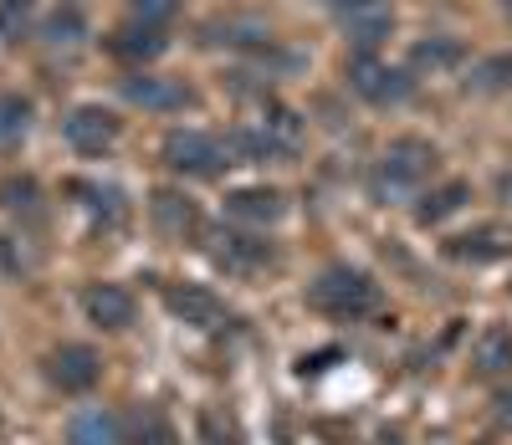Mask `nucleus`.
Here are the masks:
<instances>
[{"instance_id":"c756f323","label":"nucleus","mask_w":512,"mask_h":445,"mask_svg":"<svg viewBox=\"0 0 512 445\" xmlns=\"http://www.w3.org/2000/svg\"><path fill=\"white\" fill-rule=\"evenodd\" d=\"M323 6H333V11H349V6H359V0H323Z\"/></svg>"},{"instance_id":"20e7f679","label":"nucleus","mask_w":512,"mask_h":445,"mask_svg":"<svg viewBox=\"0 0 512 445\" xmlns=\"http://www.w3.org/2000/svg\"><path fill=\"white\" fill-rule=\"evenodd\" d=\"M349 87H354L364 103L390 108V103H405V98H410V87H415V82H410L400 67H390V62H379V57L359 52V57L349 62Z\"/></svg>"},{"instance_id":"a878e982","label":"nucleus","mask_w":512,"mask_h":445,"mask_svg":"<svg viewBox=\"0 0 512 445\" xmlns=\"http://www.w3.org/2000/svg\"><path fill=\"white\" fill-rule=\"evenodd\" d=\"M461 57H466V47L456 36H431L415 47V67H431V72H451V67H461Z\"/></svg>"},{"instance_id":"4468645a","label":"nucleus","mask_w":512,"mask_h":445,"mask_svg":"<svg viewBox=\"0 0 512 445\" xmlns=\"http://www.w3.org/2000/svg\"><path fill=\"white\" fill-rule=\"evenodd\" d=\"M226 149H231V159L236 164H282V159H292V149L277 139L272 128H236L231 139H226Z\"/></svg>"},{"instance_id":"39448f33","label":"nucleus","mask_w":512,"mask_h":445,"mask_svg":"<svg viewBox=\"0 0 512 445\" xmlns=\"http://www.w3.org/2000/svg\"><path fill=\"white\" fill-rule=\"evenodd\" d=\"M149 220H154V231L164 241H175V246H185V241H195L205 231L200 205L190 195H180V190H154L149 195Z\"/></svg>"},{"instance_id":"dca6fc26","label":"nucleus","mask_w":512,"mask_h":445,"mask_svg":"<svg viewBox=\"0 0 512 445\" xmlns=\"http://www.w3.org/2000/svg\"><path fill=\"white\" fill-rule=\"evenodd\" d=\"M67 445H123V420L108 410H77L67 420Z\"/></svg>"},{"instance_id":"7c9ffc66","label":"nucleus","mask_w":512,"mask_h":445,"mask_svg":"<svg viewBox=\"0 0 512 445\" xmlns=\"http://www.w3.org/2000/svg\"><path fill=\"white\" fill-rule=\"evenodd\" d=\"M497 405H502L497 415H502V420H512V399H497Z\"/></svg>"},{"instance_id":"c85d7f7f","label":"nucleus","mask_w":512,"mask_h":445,"mask_svg":"<svg viewBox=\"0 0 512 445\" xmlns=\"http://www.w3.org/2000/svg\"><path fill=\"white\" fill-rule=\"evenodd\" d=\"M128 11H134L139 26H159L180 11V0H128Z\"/></svg>"},{"instance_id":"4be33fe9","label":"nucleus","mask_w":512,"mask_h":445,"mask_svg":"<svg viewBox=\"0 0 512 445\" xmlns=\"http://www.w3.org/2000/svg\"><path fill=\"white\" fill-rule=\"evenodd\" d=\"M466 87L482 98H497V93H512V52H497V57H482L466 77Z\"/></svg>"},{"instance_id":"cd10ccee","label":"nucleus","mask_w":512,"mask_h":445,"mask_svg":"<svg viewBox=\"0 0 512 445\" xmlns=\"http://www.w3.org/2000/svg\"><path fill=\"white\" fill-rule=\"evenodd\" d=\"M82 31H88V26H82L77 11H57V16L47 21V41H52V47H77Z\"/></svg>"},{"instance_id":"f257e3e1","label":"nucleus","mask_w":512,"mask_h":445,"mask_svg":"<svg viewBox=\"0 0 512 445\" xmlns=\"http://www.w3.org/2000/svg\"><path fill=\"white\" fill-rule=\"evenodd\" d=\"M441 169V154L431 139H415V133H405V139H390V149L379 154L374 174H369V195L395 205V200H410L431 174Z\"/></svg>"},{"instance_id":"f03ea898","label":"nucleus","mask_w":512,"mask_h":445,"mask_svg":"<svg viewBox=\"0 0 512 445\" xmlns=\"http://www.w3.org/2000/svg\"><path fill=\"white\" fill-rule=\"evenodd\" d=\"M308 307H318L323 318H338V323H359L379 307V282L359 272V266H328L308 287Z\"/></svg>"},{"instance_id":"6e6552de","label":"nucleus","mask_w":512,"mask_h":445,"mask_svg":"<svg viewBox=\"0 0 512 445\" xmlns=\"http://www.w3.org/2000/svg\"><path fill=\"white\" fill-rule=\"evenodd\" d=\"M62 133H67V144H72L77 154H103V149L118 144L123 123H118L108 108H98V103H82V108H72V113L62 118Z\"/></svg>"},{"instance_id":"2eb2a0df","label":"nucleus","mask_w":512,"mask_h":445,"mask_svg":"<svg viewBox=\"0 0 512 445\" xmlns=\"http://www.w3.org/2000/svg\"><path fill=\"white\" fill-rule=\"evenodd\" d=\"M512 251V236L502 231V226H477L472 236H456V241H446V256L451 261H502Z\"/></svg>"},{"instance_id":"a211bd4d","label":"nucleus","mask_w":512,"mask_h":445,"mask_svg":"<svg viewBox=\"0 0 512 445\" xmlns=\"http://www.w3.org/2000/svg\"><path fill=\"white\" fill-rule=\"evenodd\" d=\"M205 41H216V47H236V52H267L272 47V31L262 21H210L205 26Z\"/></svg>"},{"instance_id":"bb28decb","label":"nucleus","mask_w":512,"mask_h":445,"mask_svg":"<svg viewBox=\"0 0 512 445\" xmlns=\"http://www.w3.org/2000/svg\"><path fill=\"white\" fill-rule=\"evenodd\" d=\"M31 16H36L31 0H0V41H16V36H26Z\"/></svg>"},{"instance_id":"9d476101","label":"nucleus","mask_w":512,"mask_h":445,"mask_svg":"<svg viewBox=\"0 0 512 445\" xmlns=\"http://www.w3.org/2000/svg\"><path fill=\"white\" fill-rule=\"evenodd\" d=\"M164 307H169V313H175L185 328H200V333H216V328L231 323L226 302L210 292V287H169V292H164Z\"/></svg>"},{"instance_id":"ddd939ff","label":"nucleus","mask_w":512,"mask_h":445,"mask_svg":"<svg viewBox=\"0 0 512 445\" xmlns=\"http://www.w3.org/2000/svg\"><path fill=\"white\" fill-rule=\"evenodd\" d=\"M338 26H344V36L354 47H379L395 26V11H390V0H359V6L338 11Z\"/></svg>"},{"instance_id":"412c9836","label":"nucleus","mask_w":512,"mask_h":445,"mask_svg":"<svg viewBox=\"0 0 512 445\" xmlns=\"http://www.w3.org/2000/svg\"><path fill=\"white\" fill-rule=\"evenodd\" d=\"M195 435H200V445H246V430H241L236 410H226V405H205L195 415Z\"/></svg>"},{"instance_id":"7ed1b4c3","label":"nucleus","mask_w":512,"mask_h":445,"mask_svg":"<svg viewBox=\"0 0 512 445\" xmlns=\"http://www.w3.org/2000/svg\"><path fill=\"white\" fill-rule=\"evenodd\" d=\"M164 164L175 174H190V180H216V174L236 159H231L226 139H216V133L175 128V133H164Z\"/></svg>"},{"instance_id":"f8f14e48","label":"nucleus","mask_w":512,"mask_h":445,"mask_svg":"<svg viewBox=\"0 0 512 445\" xmlns=\"http://www.w3.org/2000/svg\"><path fill=\"white\" fill-rule=\"evenodd\" d=\"M226 215L241 220V226H277L287 215V195L272 190V185H246V190L226 195Z\"/></svg>"},{"instance_id":"423d86ee","label":"nucleus","mask_w":512,"mask_h":445,"mask_svg":"<svg viewBox=\"0 0 512 445\" xmlns=\"http://www.w3.org/2000/svg\"><path fill=\"white\" fill-rule=\"evenodd\" d=\"M47 379L62 389V394H88L98 379H103V359L98 348L88 343H62L47 353Z\"/></svg>"},{"instance_id":"f3484780","label":"nucleus","mask_w":512,"mask_h":445,"mask_svg":"<svg viewBox=\"0 0 512 445\" xmlns=\"http://www.w3.org/2000/svg\"><path fill=\"white\" fill-rule=\"evenodd\" d=\"M123 445H180V435L159 405H139L123 420Z\"/></svg>"},{"instance_id":"0eeeda50","label":"nucleus","mask_w":512,"mask_h":445,"mask_svg":"<svg viewBox=\"0 0 512 445\" xmlns=\"http://www.w3.org/2000/svg\"><path fill=\"white\" fill-rule=\"evenodd\" d=\"M123 98L144 108V113H180V108H195V93L175 77H159V72H134L123 77Z\"/></svg>"},{"instance_id":"1a4fd4ad","label":"nucleus","mask_w":512,"mask_h":445,"mask_svg":"<svg viewBox=\"0 0 512 445\" xmlns=\"http://www.w3.org/2000/svg\"><path fill=\"white\" fill-rule=\"evenodd\" d=\"M210 261L231 277H251V272H262V266H272L277 251H272V241H256V236H241V231H216L210 236Z\"/></svg>"},{"instance_id":"aec40b11","label":"nucleus","mask_w":512,"mask_h":445,"mask_svg":"<svg viewBox=\"0 0 512 445\" xmlns=\"http://www.w3.org/2000/svg\"><path fill=\"white\" fill-rule=\"evenodd\" d=\"M466 200H472V185H461V180H446V185H436L431 195H425V200L415 205V220H420V226H441L446 215L466 210Z\"/></svg>"},{"instance_id":"6ab92c4d","label":"nucleus","mask_w":512,"mask_h":445,"mask_svg":"<svg viewBox=\"0 0 512 445\" xmlns=\"http://www.w3.org/2000/svg\"><path fill=\"white\" fill-rule=\"evenodd\" d=\"M472 369L487 374V379H497V374L512 369V328L492 323V328L477 338V348H472Z\"/></svg>"},{"instance_id":"9b49d317","label":"nucleus","mask_w":512,"mask_h":445,"mask_svg":"<svg viewBox=\"0 0 512 445\" xmlns=\"http://www.w3.org/2000/svg\"><path fill=\"white\" fill-rule=\"evenodd\" d=\"M82 313H88V323L93 328H103V333H123L128 323H134V292H123V287H113V282H93L88 292H82Z\"/></svg>"},{"instance_id":"5701e85b","label":"nucleus","mask_w":512,"mask_h":445,"mask_svg":"<svg viewBox=\"0 0 512 445\" xmlns=\"http://www.w3.org/2000/svg\"><path fill=\"white\" fill-rule=\"evenodd\" d=\"M31 133V103L21 93H0V149H16Z\"/></svg>"},{"instance_id":"2f4dec72","label":"nucleus","mask_w":512,"mask_h":445,"mask_svg":"<svg viewBox=\"0 0 512 445\" xmlns=\"http://www.w3.org/2000/svg\"><path fill=\"white\" fill-rule=\"evenodd\" d=\"M502 16H507V21H512V0H502Z\"/></svg>"},{"instance_id":"b1692460","label":"nucleus","mask_w":512,"mask_h":445,"mask_svg":"<svg viewBox=\"0 0 512 445\" xmlns=\"http://www.w3.org/2000/svg\"><path fill=\"white\" fill-rule=\"evenodd\" d=\"M113 52H118V57H134V62H139V57L149 62V57L164 52V31H159V26H128V31L113 36Z\"/></svg>"},{"instance_id":"393cba45","label":"nucleus","mask_w":512,"mask_h":445,"mask_svg":"<svg viewBox=\"0 0 512 445\" xmlns=\"http://www.w3.org/2000/svg\"><path fill=\"white\" fill-rule=\"evenodd\" d=\"M0 210H11V215H36L41 210V190L31 174H6L0 180Z\"/></svg>"}]
</instances>
